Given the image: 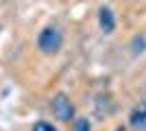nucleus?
<instances>
[{"instance_id": "1", "label": "nucleus", "mask_w": 146, "mask_h": 131, "mask_svg": "<svg viewBox=\"0 0 146 131\" xmlns=\"http://www.w3.org/2000/svg\"><path fill=\"white\" fill-rule=\"evenodd\" d=\"M61 31L57 29V26H46L42 33H39V37H37V46H39V50L42 53H46V55H52V53H57V50L61 48Z\"/></svg>"}, {"instance_id": "2", "label": "nucleus", "mask_w": 146, "mask_h": 131, "mask_svg": "<svg viewBox=\"0 0 146 131\" xmlns=\"http://www.w3.org/2000/svg\"><path fill=\"white\" fill-rule=\"evenodd\" d=\"M50 107H52L55 118H59L61 122H68V120L74 116V105H72V100L68 98L63 92H59V94H55V96H52Z\"/></svg>"}, {"instance_id": "3", "label": "nucleus", "mask_w": 146, "mask_h": 131, "mask_svg": "<svg viewBox=\"0 0 146 131\" xmlns=\"http://www.w3.org/2000/svg\"><path fill=\"white\" fill-rule=\"evenodd\" d=\"M131 127H135L140 131H146V105L144 103L131 112Z\"/></svg>"}, {"instance_id": "4", "label": "nucleus", "mask_w": 146, "mask_h": 131, "mask_svg": "<svg viewBox=\"0 0 146 131\" xmlns=\"http://www.w3.org/2000/svg\"><path fill=\"white\" fill-rule=\"evenodd\" d=\"M98 18H100V29H103L105 33H113V29H116V20H113V13H111V9L103 7Z\"/></svg>"}, {"instance_id": "5", "label": "nucleus", "mask_w": 146, "mask_h": 131, "mask_svg": "<svg viewBox=\"0 0 146 131\" xmlns=\"http://www.w3.org/2000/svg\"><path fill=\"white\" fill-rule=\"evenodd\" d=\"M74 131H90V122H87V118H79L76 122H74Z\"/></svg>"}, {"instance_id": "6", "label": "nucleus", "mask_w": 146, "mask_h": 131, "mask_svg": "<svg viewBox=\"0 0 146 131\" xmlns=\"http://www.w3.org/2000/svg\"><path fill=\"white\" fill-rule=\"evenodd\" d=\"M33 131H55V129H52V125H48V122H37V125L33 127Z\"/></svg>"}]
</instances>
